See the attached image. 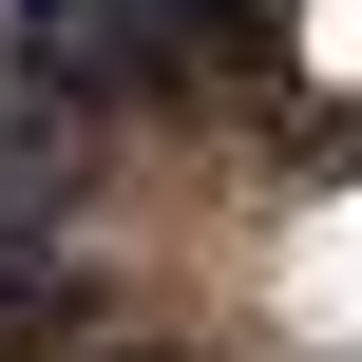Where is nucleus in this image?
I'll use <instances>...</instances> for the list:
<instances>
[{
	"mask_svg": "<svg viewBox=\"0 0 362 362\" xmlns=\"http://www.w3.org/2000/svg\"><path fill=\"white\" fill-rule=\"evenodd\" d=\"M0 57L38 76V115H57V134H95V115H134V95H172V76H191V57L153 38V0H19V19H0Z\"/></svg>",
	"mask_w": 362,
	"mask_h": 362,
	"instance_id": "f257e3e1",
	"label": "nucleus"
},
{
	"mask_svg": "<svg viewBox=\"0 0 362 362\" xmlns=\"http://www.w3.org/2000/svg\"><path fill=\"white\" fill-rule=\"evenodd\" d=\"M153 38L191 57V38H286V0H153Z\"/></svg>",
	"mask_w": 362,
	"mask_h": 362,
	"instance_id": "f03ea898",
	"label": "nucleus"
}]
</instances>
